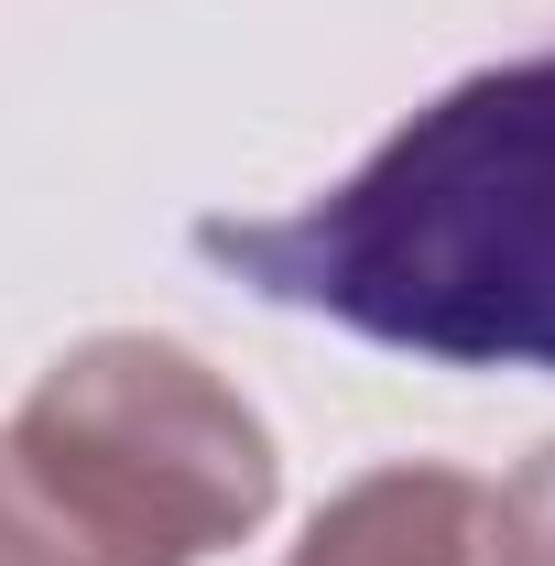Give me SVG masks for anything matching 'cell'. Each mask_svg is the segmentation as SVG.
I'll return each instance as SVG.
<instances>
[{
  "label": "cell",
  "instance_id": "obj_2",
  "mask_svg": "<svg viewBox=\"0 0 555 566\" xmlns=\"http://www.w3.org/2000/svg\"><path fill=\"white\" fill-rule=\"evenodd\" d=\"M22 424L44 447H66L109 501H132L186 566L251 545L283 501L273 424L197 349H175L153 327H98V338L55 349L22 392Z\"/></svg>",
  "mask_w": 555,
  "mask_h": 566
},
{
  "label": "cell",
  "instance_id": "obj_1",
  "mask_svg": "<svg viewBox=\"0 0 555 566\" xmlns=\"http://www.w3.org/2000/svg\"><path fill=\"white\" fill-rule=\"evenodd\" d=\"M197 251L370 349L555 370V33L436 87L305 208L197 218Z\"/></svg>",
  "mask_w": 555,
  "mask_h": 566
},
{
  "label": "cell",
  "instance_id": "obj_4",
  "mask_svg": "<svg viewBox=\"0 0 555 566\" xmlns=\"http://www.w3.org/2000/svg\"><path fill=\"white\" fill-rule=\"evenodd\" d=\"M0 566H186L44 436L0 424Z\"/></svg>",
  "mask_w": 555,
  "mask_h": 566
},
{
  "label": "cell",
  "instance_id": "obj_3",
  "mask_svg": "<svg viewBox=\"0 0 555 566\" xmlns=\"http://www.w3.org/2000/svg\"><path fill=\"white\" fill-rule=\"evenodd\" d=\"M283 566H490V491L447 458H392L316 501Z\"/></svg>",
  "mask_w": 555,
  "mask_h": 566
},
{
  "label": "cell",
  "instance_id": "obj_5",
  "mask_svg": "<svg viewBox=\"0 0 555 566\" xmlns=\"http://www.w3.org/2000/svg\"><path fill=\"white\" fill-rule=\"evenodd\" d=\"M490 566H555V436L490 491Z\"/></svg>",
  "mask_w": 555,
  "mask_h": 566
}]
</instances>
